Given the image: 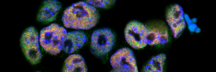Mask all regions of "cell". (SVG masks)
I'll return each instance as SVG.
<instances>
[{
    "instance_id": "8fae6325",
    "label": "cell",
    "mask_w": 216,
    "mask_h": 72,
    "mask_svg": "<svg viewBox=\"0 0 216 72\" xmlns=\"http://www.w3.org/2000/svg\"><path fill=\"white\" fill-rule=\"evenodd\" d=\"M63 72H87V69L84 60L79 54H73L69 55L65 61Z\"/></svg>"
},
{
    "instance_id": "4fadbf2b",
    "label": "cell",
    "mask_w": 216,
    "mask_h": 72,
    "mask_svg": "<svg viewBox=\"0 0 216 72\" xmlns=\"http://www.w3.org/2000/svg\"><path fill=\"white\" fill-rule=\"evenodd\" d=\"M114 0H87L86 2L94 6L104 8L110 7L114 3Z\"/></svg>"
},
{
    "instance_id": "8992f818",
    "label": "cell",
    "mask_w": 216,
    "mask_h": 72,
    "mask_svg": "<svg viewBox=\"0 0 216 72\" xmlns=\"http://www.w3.org/2000/svg\"><path fill=\"white\" fill-rule=\"evenodd\" d=\"M147 35L146 26L136 21L128 23L125 30L126 41L131 46L136 49L141 48L146 45Z\"/></svg>"
},
{
    "instance_id": "e0dca14e",
    "label": "cell",
    "mask_w": 216,
    "mask_h": 72,
    "mask_svg": "<svg viewBox=\"0 0 216 72\" xmlns=\"http://www.w3.org/2000/svg\"><path fill=\"white\" fill-rule=\"evenodd\" d=\"M192 20L193 23H195L197 22V20L196 18H194L192 19Z\"/></svg>"
},
{
    "instance_id": "30bf717a",
    "label": "cell",
    "mask_w": 216,
    "mask_h": 72,
    "mask_svg": "<svg viewBox=\"0 0 216 72\" xmlns=\"http://www.w3.org/2000/svg\"><path fill=\"white\" fill-rule=\"evenodd\" d=\"M87 40L86 35L80 31L67 33L63 45V50L66 53H73L81 48Z\"/></svg>"
},
{
    "instance_id": "ba28073f",
    "label": "cell",
    "mask_w": 216,
    "mask_h": 72,
    "mask_svg": "<svg viewBox=\"0 0 216 72\" xmlns=\"http://www.w3.org/2000/svg\"><path fill=\"white\" fill-rule=\"evenodd\" d=\"M166 19L174 37L177 38L184 29L186 25L182 7L178 4L172 6L168 10Z\"/></svg>"
},
{
    "instance_id": "9a60e30c",
    "label": "cell",
    "mask_w": 216,
    "mask_h": 72,
    "mask_svg": "<svg viewBox=\"0 0 216 72\" xmlns=\"http://www.w3.org/2000/svg\"><path fill=\"white\" fill-rule=\"evenodd\" d=\"M184 17L185 22H187L188 25L193 23L192 19L190 18L189 15L186 14H184Z\"/></svg>"
},
{
    "instance_id": "7a4b0ae2",
    "label": "cell",
    "mask_w": 216,
    "mask_h": 72,
    "mask_svg": "<svg viewBox=\"0 0 216 72\" xmlns=\"http://www.w3.org/2000/svg\"><path fill=\"white\" fill-rule=\"evenodd\" d=\"M67 33L64 27L56 23L51 24L41 30L40 43L46 52L52 55H57L63 50V42Z\"/></svg>"
},
{
    "instance_id": "5b68a950",
    "label": "cell",
    "mask_w": 216,
    "mask_h": 72,
    "mask_svg": "<svg viewBox=\"0 0 216 72\" xmlns=\"http://www.w3.org/2000/svg\"><path fill=\"white\" fill-rule=\"evenodd\" d=\"M110 61L114 72H138L133 53L129 48H123L117 50L111 56Z\"/></svg>"
},
{
    "instance_id": "3957f363",
    "label": "cell",
    "mask_w": 216,
    "mask_h": 72,
    "mask_svg": "<svg viewBox=\"0 0 216 72\" xmlns=\"http://www.w3.org/2000/svg\"><path fill=\"white\" fill-rule=\"evenodd\" d=\"M20 44L24 56L31 64L36 65L39 62L42 56L38 33L34 27H29L24 32L20 38Z\"/></svg>"
},
{
    "instance_id": "2e32d148",
    "label": "cell",
    "mask_w": 216,
    "mask_h": 72,
    "mask_svg": "<svg viewBox=\"0 0 216 72\" xmlns=\"http://www.w3.org/2000/svg\"><path fill=\"white\" fill-rule=\"evenodd\" d=\"M200 29L199 28L197 27L195 30V31L196 33H198L200 32Z\"/></svg>"
},
{
    "instance_id": "7c38bea8",
    "label": "cell",
    "mask_w": 216,
    "mask_h": 72,
    "mask_svg": "<svg viewBox=\"0 0 216 72\" xmlns=\"http://www.w3.org/2000/svg\"><path fill=\"white\" fill-rule=\"evenodd\" d=\"M166 59L165 55L161 54L152 58L143 70L146 72H163Z\"/></svg>"
},
{
    "instance_id": "9c48e42d",
    "label": "cell",
    "mask_w": 216,
    "mask_h": 72,
    "mask_svg": "<svg viewBox=\"0 0 216 72\" xmlns=\"http://www.w3.org/2000/svg\"><path fill=\"white\" fill-rule=\"evenodd\" d=\"M61 7V4L57 0H44L38 14L37 20L45 23L54 21Z\"/></svg>"
},
{
    "instance_id": "5bb4252c",
    "label": "cell",
    "mask_w": 216,
    "mask_h": 72,
    "mask_svg": "<svg viewBox=\"0 0 216 72\" xmlns=\"http://www.w3.org/2000/svg\"><path fill=\"white\" fill-rule=\"evenodd\" d=\"M188 28L189 30L191 32L195 31V30L197 27L196 24L194 23L192 24L188 25Z\"/></svg>"
},
{
    "instance_id": "277c9868",
    "label": "cell",
    "mask_w": 216,
    "mask_h": 72,
    "mask_svg": "<svg viewBox=\"0 0 216 72\" xmlns=\"http://www.w3.org/2000/svg\"><path fill=\"white\" fill-rule=\"evenodd\" d=\"M115 41V36L110 29L96 30L93 32L91 37V52L97 57L104 56L111 50Z\"/></svg>"
},
{
    "instance_id": "52a82bcc",
    "label": "cell",
    "mask_w": 216,
    "mask_h": 72,
    "mask_svg": "<svg viewBox=\"0 0 216 72\" xmlns=\"http://www.w3.org/2000/svg\"><path fill=\"white\" fill-rule=\"evenodd\" d=\"M146 27L147 30V44L157 45L163 44L168 42L169 40L168 30L164 23L153 22L148 23Z\"/></svg>"
},
{
    "instance_id": "6da1fadb",
    "label": "cell",
    "mask_w": 216,
    "mask_h": 72,
    "mask_svg": "<svg viewBox=\"0 0 216 72\" xmlns=\"http://www.w3.org/2000/svg\"><path fill=\"white\" fill-rule=\"evenodd\" d=\"M99 18L98 12L94 6L86 2L80 1L67 7L62 19L67 28L86 30L94 27Z\"/></svg>"
}]
</instances>
